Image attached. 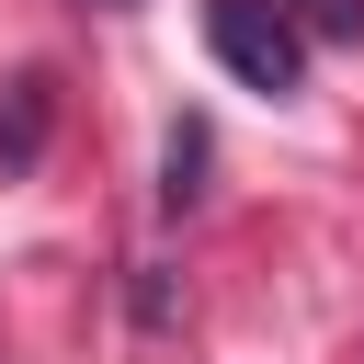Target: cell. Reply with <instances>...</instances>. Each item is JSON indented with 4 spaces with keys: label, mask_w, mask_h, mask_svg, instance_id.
<instances>
[{
    "label": "cell",
    "mask_w": 364,
    "mask_h": 364,
    "mask_svg": "<svg viewBox=\"0 0 364 364\" xmlns=\"http://www.w3.org/2000/svg\"><path fill=\"white\" fill-rule=\"evenodd\" d=\"M159 171H171V182H159V205H171V216H182V205H193V193H205V125H193V114H182V125H171V159H159Z\"/></svg>",
    "instance_id": "cell-2"
},
{
    "label": "cell",
    "mask_w": 364,
    "mask_h": 364,
    "mask_svg": "<svg viewBox=\"0 0 364 364\" xmlns=\"http://www.w3.org/2000/svg\"><path fill=\"white\" fill-rule=\"evenodd\" d=\"M284 23H296V46L307 34H364V0H273Z\"/></svg>",
    "instance_id": "cell-4"
},
{
    "label": "cell",
    "mask_w": 364,
    "mask_h": 364,
    "mask_svg": "<svg viewBox=\"0 0 364 364\" xmlns=\"http://www.w3.org/2000/svg\"><path fill=\"white\" fill-rule=\"evenodd\" d=\"M34 148H46V80H11V114H0V159L23 171Z\"/></svg>",
    "instance_id": "cell-3"
},
{
    "label": "cell",
    "mask_w": 364,
    "mask_h": 364,
    "mask_svg": "<svg viewBox=\"0 0 364 364\" xmlns=\"http://www.w3.org/2000/svg\"><path fill=\"white\" fill-rule=\"evenodd\" d=\"M205 46H216V68L239 80V91H296L307 80V46H296V23L273 11V0H205Z\"/></svg>",
    "instance_id": "cell-1"
},
{
    "label": "cell",
    "mask_w": 364,
    "mask_h": 364,
    "mask_svg": "<svg viewBox=\"0 0 364 364\" xmlns=\"http://www.w3.org/2000/svg\"><path fill=\"white\" fill-rule=\"evenodd\" d=\"M102 11H114V0H102Z\"/></svg>",
    "instance_id": "cell-5"
}]
</instances>
